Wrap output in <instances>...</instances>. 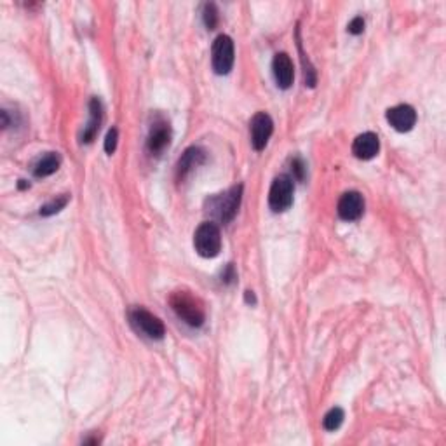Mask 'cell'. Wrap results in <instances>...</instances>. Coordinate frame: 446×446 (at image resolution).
<instances>
[{"mask_svg": "<svg viewBox=\"0 0 446 446\" xmlns=\"http://www.w3.org/2000/svg\"><path fill=\"white\" fill-rule=\"evenodd\" d=\"M171 307L176 312V316L180 317L181 321L188 324V326L199 328L204 324L206 314L204 309H202L201 302H199L195 296H192L190 293L187 291H174L169 298Z\"/></svg>", "mask_w": 446, "mask_h": 446, "instance_id": "6da1fadb", "label": "cell"}, {"mask_svg": "<svg viewBox=\"0 0 446 446\" xmlns=\"http://www.w3.org/2000/svg\"><path fill=\"white\" fill-rule=\"evenodd\" d=\"M195 251L202 258H215L222 249V233L215 222H204L194 233Z\"/></svg>", "mask_w": 446, "mask_h": 446, "instance_id": "7a4b0ae2", "label": "cell"}, {"mask_svg": "<svg viewBox=\"0 0 446 446\" xmlns=\"http://www.w3.org/2000/svg\"><path fill=\"white\" fill-rule=\"evenodd\" d=\"M240 199H243V185H237L226 190L225 194L213 197L209 201V211L218 222L229 223L239 209Z\"/></svg>", "mask_w": 446, "mask_h": 446, "instance_id": "3957f363", "label": "cell"}, {"mask_svg": "<svg viewBox=\"0 0 446 446\" xmlns=\"http://www.w3.org/2000/svg\"><path fill=\"white\" fill-rule=\"evenodd\" d=\"M129 321H131L132 328H134L138 333H143L145 337L152 338V340H160L166 334V328H164L162 321L157 316H153L148 310L141 309V307H136L129 312Z\"/></svg>", "mask_w": 446, "mask_h": 446, "instance_id": "277c9868", "label": "cell"}, {"mask_svg": "<svg viewBox=\"0 0 446 446\" xmlns=\"http://www.w3.org/2000/svg\"><path fill=\"white\" fill-rule=\"evenodd\" d=\"M293 204V178L288 174H281L272 183L268 192V206L272 211L282 213Z\"/></svg>", "mask_w": 446, "mask_h": 446, "instance_id": "5b68a950", "label": "cell"}, {"mask_svg": "<svg viewBox=\"0 0 446 446\" xmlns=\"http://www.w3.org/2000/svg\"><path fill=\"white\" fill-rule=\"evenodd\" d=\"M213 70L218 75H225L232 70L233 66V42L229 35H218L216 40L213 42L211 52Z\"/></svg>", "mask_w": 446, "mask_h": 446, "instance_id": "8992f818", "label": "cell"}, {"mask_svg": "<svg viewBox=\"0 0 446 446\" xmlns=\"http://www.w3.org/2000/svg\"><path fill=\"white\" fill-rule=\"evenodd\" d=\"M272 131H274V122L270 115L265 112H258L251 121V145L254 150H263L270 139Z\"/></svg>", "mask_w": 446, "mask_h": 446, "instance_id": "52a82bcc", "label": "cell"}, {"mask_svg": "<svg viewBox=\"0 0 446 446\" xmlns=\"http://www.w3.org/2000/svg\"><path fill=\"white\" fill-rule=\"evenodd\" d=\"M364 213V199L359 192H345L338 201V215L341 220L355 222Z\"/></svg>", "mask_w": 446, "mask_h": 446, "instance_id": "ba28073f", "label": "cell"}, {"mask_svg": "<svg viewBox=\"0 0 446 446\" xmlns=\"http://www.w3.org/2000/svg\"><path fill=\"white\" fill-rule=\"evenodd\" d=\"M387 121L396 131L408 132L413 129L415 122H417V112L410 105H397L387 110Z\"/></svg>", "mask_w": 446, "mask_h": 446, "instance_id": "9c48e42d", "label": "cell"}, {"mask_svg": "<svg viewBox=\"0 0 446 446\" xmlns=\"http://www.w3.org/2000/svg\"><path fill=\"white\" fill-rule=\"evenodd\" d=\"M171 141V128L164 118H155L150 128V134L148 139H146V148H148L150 153H155L159 155Z\"/></svg>", "mask_w": 446, "mask_h": 446, "instance_id": "30bf717a", "label": "cell"}, {"mask_svg": "<svg viewBox=\"0 0 446 446\" xmlns=\"http://www.w3.org/2000/svg\"><path fill=\"white\" fill-rule=\"evenodd\" d=\"M272 70H274L275 82L281 89H288L295 79V70H293V61L286 52H277L272 61Z\"/></svg>", "mask_w": 446, "mask_h": 446, "instance_id": "8fae6325", "label": "cell"}, {"mask_svg": "<svg viewBox=\"0 0 446 446\" xmlns=\"http://www.w3.org/2000/svg\"><path fill=\"white\" fill-rule=\"evenodd\" d=\"M380 150V139L375 132H362L357 138L354 139V145H352V152L357 159L369 160L378 153Z\"/></svg>", "mask_w": 446, "mask_h": 446, "instance_id": "7c38bea8", "label": "cell"}, {"mask_svg": "<svg viewBox=\"0 0 446 446\" xmlns=\"http://www.w3.org/2000/svg\"><path fill=\"white\" fill-rule=\"evenodd\" d=\"M206 160V152L199 146H190L183 152V155L180 157L178 160V166H176V176L178 180H183L192 169H195L197 166H201L202 162Z\"/></svg>", "mask_w": 446, "mask_h": 446, "instance_id": "4fadbf2b", "label": "cell"}, {"mask_svg": "<svg viewBox=\"0 0 446 446\" xmlns=\"http://www.w3.org/2000/svg\"><path fill=\"white\" fill-rule=\"evenodd\" d=\"M89 122H87V125L84 128L82 132L84 143H91L96 138L98 131H100L101 128V122H103V105H101V101L98 100V98H93V100L89 101Z\"/></svg>", "mask_w": 446, "mask_h": 446, "instance_id": "5bb4252c", "label": "cell"}, {"mask_svg": "<svg viewBox=\"0 0 446 446\" xmlns=\"http://www.w3.org/2000/svg\"><path fill=\"white\" fill-rule=\"evenodd\" d=\"M59 164H61V157H59L58 153H54V152L47 153V155L42 157V159L38 160L37 164H35L33 174L37 178L51 176L52 173H56V171H58Z\"/></svg>", "mask_w": 446, "mask_h": 446, "instance_id": "9a60e30c", "label": "cell"}, {"mask_svg": "<svg viewBox=\"0 0 446 446\" xmlns=\"http://www.w3.org/2000/svg\"><path fill=\"white\" fill-rule=\"evenodd\" d=\"M344 418L345 415L341 408H331L323 418L324 429H326V431H337V429L341 425V422H344Z\"/></svg>", "mask_w": 446, "mask_h": 446, "instance_id": "2e32d148", "label": "cell"}, {"mask_svg": "<svg viewBox=\"0 0 446 446\" xmlns=\"http://www.w3.org/2000/svg\"><path fill=\"white\" fill-rule=\"evenodd\" d=\"M68 201H70V195L68 194L59 195V197H56L54 201H51V202H47L45 206H42V208H40V216L56 215V213H59L63 208H65L66 204H68Z\"/></svg>", "mask_w": 446, "mask_h": 446, "instance_id": "e0dca14e", "label": "cell"}, {"mask_svg": "<svg viewBox=\"0 0 446 446\" xmlns=\"http://www.w3.org/2000/svg\"><path fill=\"white\" fill-rule=\"evenodd\" d=\"M202 20L208 30H215L216 24H218V9H216L215 3H206L204 10H202Z\"/></svg>", "mask_w": 446, "mask_h": 446, "instance_id": "ac0fdd59", "label": "cell"}, {"mask_svg": "<svg viewBox=\"0 0 446 446\" xmlns=\"http://www.w3.org/2000/svg\"><path fill=\"white\" fill-rule=\"evenodd\" d=\"M117 139H118V131L115 128H112L110 131L107 132V138H105V152L107 153H114L115 148H117Z\"/></svg>", "mask_w": 446, "mask_h": 446, "instance_id": "d6986e66", "label": "cell"}, {"mask_svg": "<svg viewBox=\"0 0 446 446\" xmlns=\"http://www.w3.org/2000/svg\"><path fill=\"white\" fill-rule=\"evenodd\" d=\"M291 171H293V178H296L298 181H302L303 178H305V162H303L300 157H295V159L291 160Z\"/></svg>", "mask_w": 446, "mask_h": 446, "instance_id": "ffe728a7", "label": "cell"}, {"mask_svg": "<svg viewBox=\"0 0 446 446\" xmlns=\"http://www.w3.org/2000/svg\"><path fill=\"white\" fill-rule=\"evenodd\" d=\"M362 30H364V20H362L361 16L354 17V20L348 23V31H351L352 35H359L362 33Z\"/></svg>", "mask_w": 446, "mask_h": 446, "instance_id": "44dd1931", "label": "cell"}, {"mask_svg": "<svg viewBox=\"0 0 446 446\" xmlns=\"http://www.w3.org/2000/svg\"><path fill=\"white\" fill-rule=\"evenodd\" d=\"M236 277H237V274H236V270H233V265L229 263L226 265L225 270L222 272V281L225 282V284H232V282L236 281Z\"/></svg>", "mask_w": 446, "mask_h": 446, "instance_id": "7402d4cb", "label": "cell"}, {"mask_svg": "<svg viewBox=\"0 0 446 446\" xmlns=\"http://www.w3.org/2000/svg\"><path fill=\"white\" fill-rule=\"evenodd\" d=\"M246 302L251 303V305H254V303H256V298H254L253 291H246Z\"/></svg>", "mask_w": 446, "mask_h": 446, "instance_id": "603a6c76", "label": "cell"}]
</instances>
